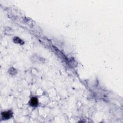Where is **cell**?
Returning a JSON list of instances; mask_svg holds the SVG:
<instances>
[{
    "label": "cell",
    "mask_w": 123,
    "mask_h": 123,
    "mask_svg": "<svg viewBox=\"0 0 123 123\" xmlns=\"http://www.w3.org/2000/svg\"><path fill=\"white\" fill-rule=\"evenodd\" d=\"M13 114L12 109L3 111L0 113V119L1 121L8 120L13 117Z\"/></svg>",
    "instance_id": "obj_1"
},
{
    "label": "cell",
    "mask_w": 123,
    "mask_h": 123,
    "mask_svg": "<svg viewBox=\"0 0 123 123\" xmlns=\"http://www.w3.org/2000/svg\"><path fill=\"white\" fill-rule=\"evenodd\" d=\"M29 106L33 108H37L39 105V100L37 96L31 97L28 102Z\"/></svg>",
    "instance_id": "obj_2"
},
{
    "label": "cell",
    "mask_w": 123,
    "mask_h": 123,
    "mask_svg": "<svg viewBox=\"0 0 123 123\" xmlns=\"http://www.w3.org/2000/svg\"><path fill=\"white\" fill-rule=\"evenodd\" d=\"M12 41L14 43L17 44H19L21 45H23L25 44V41L24 40L20 38L19 37L17 36H14L13 38H12Z\"/></svg>",
    "instance_id": "obj_3"
},
{
    "label": "cell",
    "mask_w": 123,
    "mask_h": 123,
    "mask_svg": "<svg viewBox=\"0 0 123 123\" xmlns=\"http://www.w3.org/2000/svg\"><path fill=\"white\" fill-rule=\"evenodd\" d=\"M8 73L9 74L12 76L15 75L17 74V71L16 68L13 67H11L8 70Z\"/></svg>",
    "instance_id": "obj_4"
},
{
    "label": "cell",
    "mask_w": 123,
    "mask_h": 123,
    "mask_svg": "<svg viewBox=\"0 0 123 123\" xmlns=\"http://www.w3.org/2000/svg\"><path fill=\"white\" fill-rule=\"evenodd\" d=\"M5 33L7 34V35H11V34H12V32H13L12 29L10 28V27H7V28H5Z\"/></svg>",
    "instance_id": "obj_5"
}]
</instances>
